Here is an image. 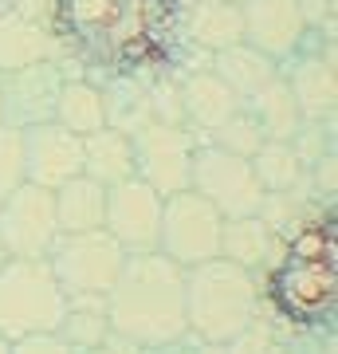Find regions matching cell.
Returning <instances> with one entry per match:
<instances>
[{"label": "cell", "mask_w": 338, "mask_h": 354, "mask_svg": "<svg viewBox=\"0 0 338 354\" xmlns=\"http://www.w3.org/2000/svg\"><path fill=\"white\" fill-rule=\"evenodd\" d=\"M48 28L67 79L169 75L185 44L181 0H51Z\"/></svg>", "instance_id": "cell-1"}, {"label": "cell", "mask_w": 338, "mask_h": 354, "mask_svg": "<svg viewBox=\"0 0 338 354\" xmlns=\"http://www.w3.org/2000/svg\"><path fill=\"white\" fill-rule=\"evenodd\" d=\"M111 351L138 354L146 346L181 342L185 323V272L162 252H134L122 260V272L106 291Z\"/></svg>", "instance_id": "cell-2"}, {"label": "cell", "mask_w": 338, "mask_h": 354, "mask_svg": "<svg viewBox=\"0 0 338 354\" xmlns=\"http://www.w3.org/2000/svg\"><path fill=\"white\" fill-rule=\"evenodd\" d=\"M267 288L279 307L276 327H335V209L330 213H303L295 225L276 236Z\"/></svg>", "instance_id": "cell-3"}, {"label": "cell", "mask_w": 338, "mask_h": 354, "mask_svg": "<svg viewBox=\"0 0 338 354\" xmlns=\"http://www.w3.org/2000/svg\"><path fill=\"white\" fill-rule=\"evenodd\" d=\"M263 291L248 268L205 260L185 268V323L193 342H228L260 315Z\"/></svg>", "instance_id": "cell-4"}, {"label": "cell", "mask_w": 338, "mask_h": 354, "mask_svg": "<svg viewBox=\"0 0 338 354\" xmlns=\"http://www.w3.org/2000/svg\"><path fill=\"white\" fill-rule=\"evenodd\" d=\"M67 315V295L59 291L48 260H4L0 264V339L16 342L28 335H48Z\"/></svg>", "instance_id": "cell-5"}, {"label": "cell", "mask_w": 338, "mask_h": 354, "mask_svg": "<svg viewBox=\"0 0 338 354\" xmlns=\"http://www.w3.org/2000/svg\"><path fill=\"white\" fill-rule=\"evenodd\" d=\"M122 244L106 228L95 232H59L48 252V268L67 299H106L122 272Z\"/></svg>", "instance_id": "cell-6"}, {"label": "cell", "mask_w": 338, "mask_h": 354, "mask_svg": "<svg viewBox=\"0 0 338 354\" xmlns=\"http://www.w3.org/2000/svg\"><path fill=\"white\" fill-rule=\"evenodd\" d=\"M189 189L205 197L216 213L232 221V216H256L263 205V189L256 181L248 158L220 150L213 142H197L193 165H189Z\"/></svg>", "instance_id": "cell-7"}, {"label": "cell", "mask_w": 338, "mask_h": 354, "mask_svg": "<svg viewBox=\"0 0 338 354\" xmlns=\"http://www.w3.org/2000/svg\"><path fill=\"white\" fill-rule=\"evenodd\" d=\"M220 228H225V216L205 197H197L193 189L173 193V197H165V209H162L158 252L165 260H173L181 272L197 268L205 260L220 256Z\"/></svg>", "instance_id": "cell-8"}, {"label": "cell", "mask_w": 338, "mask_h": 354, "mask_svg": "<svg viewBox=\"0 0 338 354\" xmlns=\"http://www.w3.org/2000/svg\"><path fill=\"white\" fill-rule=\"evenodd\" d=\"M55 236L59 225H55L51 189L24 181L0 201V248L8 260H48Z\"/></svg>", "instance_id": "cell-9"}, {"label": "cell", "mask_w": 338, "mask_h": 354, "mask_svg": "<svg viewBox=\"0 0 338 354\" xmlns=\"http://www.w3.org/2000/svg\"><path fill=\"white\" fill-rule=\"evenodd\" d=\"M130 142H134V177H142L162 197L189 189V165H193V150L200 142L189 127L150 122L138 134H130Z\"/></svg>", "instance_id": "cell-10"}, {"label": "cell", "mask_w": 338, "mask_h": 354, "mask_svg": "<svg viewBox=\"0 0 338 354\" xmlns=\"http://www.w3.org/2000/svg\"><path fill=\"white\" fill-rule=\"evenodd\" d=\"M279 75L295 95L303 122H335V39L307 32L279 64Z\"/></svg>", "instance_id": "cell-11"}, {"label": "cell", "mask_w": 338, "mask_h": 354, "mask_svg": "<svg viewBox=\"0 0 338 354\" xmlns=\"http://www.w3.org/2000/svg\"><path fill=\"white\" fill-rule=\"evenodd\" d=\"M165 197L150 189L142 177H126L106 189V213L102 228L122 244L126 256L134 252H158V228H162Z\"/></svg>", "instance_id": "cell-12"}, {"label": "cell", "mask_w": 338, "mask_h": 354, "mask_svg": "<svg viewBox=\"0 0 338 354\" xmlns=\"http://www.w3.org/2000/svg\"><path fill=\"white\" fill-rule=\"evenodd\" d=\"M63 79L67 75H63V67L55 64V59L20 67V71H4V75H0L4 127L28 130V127H39V122H51Z\"/></svg>", "instance_id": "cell-13"}, {"label": "cell", "mask_w": 338, "mask_h": 354, "mask_svg": "<svg viewBox=\"0 0 338 354\" xmlns=\"http://www.w3.org/2000/svg\"><path fill=\"white\" fill-rule=\"evenodd\" d=\"M20 146H24V181L39 189H59L63 181L83 174V138L59 122H39V127L20 130Z\"/></svg>", "instance_id": "cell-14"}, {"label": "cell", "mask_w": 338, "mask_h": 354, "mask_svg": "<svg viewBox=\"0 0 338 354\" xmlns=\"http://www.w3.org/2000/svg\"><path fill=\"white\" fill-rule=\"evenodd\" d=\"M240 16H244V44H252L276 64H283L307 36L299 0H244Z\"/></svg>", "instance_id": "cell-15"}, {"label": "cell", "mask_w": 338, "mask_h": 354, "mask_svg": "<svg viewBox=\"0 0 338 354\" xmlns=\"http://www.w3.org/2000/svg\"><path fill=\"white\" fill-rule=\"evenodd\" d=\"M177 91H181V122H185L200 142L209 138L228 114H236L244 102L228 91V83L213 71H197V75L177 79Z\"/></svg>", "instance_id": "cell-16"}, {"label": "cell", "mask_w": 338, "mask_h": 354, "mask_svg": "<svg viewBox=\"0 0 338 354\" xmlns=\"http://www.w3.org/2000/svg\"><path fill=\"white\" fill-rule=\"evenodd\" d=\"M48 59H59V44L48 24L24 20L16 12L0 16V75L32 64H48Z\"/></svg>", "instance_id": "cell-17"}, {"label": "cell", "mask_w": 338, "mask_h": 354, "mask_svg": "<svg viewBox=\"0 0 338 354\" xmlns=\"http://www.w3.org/2000/svg\"><path fill=\"white\" fill-rule=\"evenodd\" d=\"M244 39V16L240 4L228 0H193L185 4V44L200 51H225Z\"/></svg>", "instance_id": "cell-18"}, {"label": "cell", "mask_w": 338, "mask_h": 354, "mask_svg": "<svg viewBox=\"0 0 338 354\" xmlns=\"http://www.w3.org/2000/svg\"><path fill=\"white\" fill-rule=\"evenodd\" d=\"M51 205H55L59 232H95L102 228V213H106V185L79 174L51 193Z\"/></svg>", "instance_id": "cell-19"}, {"label": "cell", "mask_w": 338, "mask_h": 354, "mask_svg": "<svg viewBox=\"0 0 338 354\" xmlns=\"http://www.w3.org/2000/svg\"><path fill=\"white\" fill-rule=\"evenodd\" d=\"M209 71L225 79L228 91L244 102V99H252L263 83H272V79L279 75V64H276V59H267L263 51H256L252 44L240 39V44H232V48H225V51H213Z\"/></svg>", "instance_id": "cell-20"}, {"label": "cell", "mask_w": 338, "mask_h": 354, "mask_svg": "<svg viewBox=\"0 0 338 354\" xmlns=\"http://www.w3.org/2000/svg\"><path fill=\"white\" fill-rule=\"evenodd\" d=\"M83 174L99 185H118L126 177H134V142L122 130L102 127L83 138Z\"/></svg>", "instance_id": "cell-21"}, {"label": "cell", "mask_w": 338, "mask_h": 354, "mask_svg": "<svg viewBox=\"0 0 338 354\" xmlns=\"http://www.w3.org/2000/svg\"><path fill=\"white\" fill-rule=\"evenodd\" d=\"M146 83H150V79H134V75L99 79L102 111H106V127H111V130L138 134L142 127H150V122H153L150 91H146Z\"/></svg>", "instance_id": "cell-22"}, {"label": "cell", "mask_w": 338, "mask_h": 354, "mask_svg": "<svg viewBox=\"0 0 338 354\" xmlns=\"http://www.w3.org/2000/svg\"><path fill=\"white\" fill-rule=\"evenodd\" d=\"M244 111L256 118V127L263 130V138L272 142H291L303 127V114L295 106V95L283 83V75H276L272 83H263L252 99H244Z\"/></svg>", "instance_id": "cell-23"}, {"label": "cell", "mask_w": 338, "mask_h": 354, "mask_svg": "<svg viewBox=\"0 0 338 354\" xmlns=\"http://www.w3.org/2000/svg\"><path fill=\"white\" fill-rule=\"evenodd\" d=\"M272 248H276V232L260 216H232L220 228V260L248 268L252 276L272 260Z\"/></svg>", "instance_id": "cell-24"}, {"label": "cell", "mask_w": 338, "mask_h": 354, "mask_svg": "<svg viewBox=\"0 0 338 354\" xmlns=\"http://www.w3.org/2000/svg\"><path fill=\"white\" fill-rule=\"evenodd\" d=\"M51 122H59L63 130H71L75 138H87V134L102 130L106 127V111H102L99 83H91V79H63Z\"/></svg>", "instance_id": "cell-25"}, {"label": "cell", "mask_w": 338, "mask_h": 354, "mask_svg": "<svg viewBox=\"0 0 338 354\" xmlns=\"http://www.w3.org/2000/svg\"><path fill=\"white\" fill-rule=\"evenodd\" d=\"M75 354L102 351L111 342V323H106V299H67V315L55 327Z\"/></svg>", "instance_id": "cell-26"}, {"label": "cell", "mask_w": 338, "mask_h": 354, "mask_svg": "<svg viewBox=\"0 0 338 354\" xmlns=\"http://www.w3.org/2000/svg\"><path fill=\"white\" fill-rule=\"evenodd\" d=\"M248 162H252V169H256V181H260L263 193H291L303 177V162H299V153L291 150V142L267 138Z\"/></svg>", "instance_id": "cell-27"}, {"label": "cell", "mask_w": 338, "mask_h": 354, "mask_svg": "<svg viewBox=\"0 0 338 354\" xmlns=\"http://www.w3.org/2000/svg\"><path fill=\"white\" fill-rule=\"evenodd\" d=\"M205 142H213V146H220V150H228V153H236V158H252V153L260 150L267 138H263V130L256 127V118L240 106V111L228 114L225 122H220V127H216Z\"/></svg>", "instance_id": "cell-28"}, {"label": "cell", "mask_w": 338, "mask_h": 354, "mask_svg": "<svg viewBox=\"0 0 338 354\" xmlns=\"http://www.w3.org/2000/svg\"><path fill=\"white\" fill-rule=\"evenodd\" d=\"M24 185V146H20V130L0 127V201Z\"/></svg>", "instance_id": "cell-29"}, {"label": "cell", "mask_w": 338, "mask_h": 354, "mask_svg": "<svg viewBox=\"0 0 338 354\" xmlns=\"http://www.w3.org/2000/svg\"><path fill=\"white\" fill-rule=\"evenodd\" d=\"M279 339L288 354H335V327H291Z\"/></svg>", "instance_id": "cell-30"}, {"label": "cell", "mask_w": 338, "mask_h": 354, "mask_svg": "<svg viewBox=\"0 0 338 354\" xmlns=\"http://www.w3.org/2000/svg\"><path fill=\"white\" fill-rule=\"evenodd\" d=\"M272 339H276V327L256 315L240 335H232V339L225 342V354H263V346H267Z\"/></svg>", "instance_id": "cell-31"}, {"label": "cell", "mask_w": 338, "mask_h": 354, "mask_svg": "<svg viewBox=\"0 0 338 354\" xmlns=\"http://www.w3.org/2000/svg\"><path fill=\"white\" fill-rule=\"evenodd\" d=\"M299 16L311 36L335 39V0H299Z\"/></svg>", "instance_id": "cell-32"}, {"label": "cell", "mask_w": 338, "mask_h": 354, "mask_svg": "<svg viewBox=\"0 0 338 354\" xmlns=\"http://www.w3.org/2000/svg\"><path fill=\"white\" fill-rule=\"evenodd\" d=\"M8 354H75V351H71L55 330H48V335H28V339H16L12 346H8Z\"/></svg>", "instance_id": "cell-33"}, {"label": "cell", "mask_w": 338, "mask_h": 354, "mask_svg": "<svg viewBox=\"0 0 338 354\" xmlns=\"http://www.w3.org/2000/svg\"><path fill=\"white\" fill-rule=\"evenodd\" d=\"M48 8L51 0H8V12L24 16V20H39V24H48Z\"/></svg>", "instance_id": "cell-34"}, {"label": "cell", "mask_w": 338, "mask_h": 354, "mask_svg": "<svg viewBox=\"0 0 338 354\" xmlns=\"http://www.w3.org/2000/svg\"><path fill=\"white\" fill-rule=\"evenodd\" d=\"M138 354H193V339H181V342H165V346H146V351Z\"/></svg>", "instance_id": "cell-35"}, {"label": "cell", "mask_w": 338, "mask_h": 354, "mask_svg": "<svg viewBox=\"0 0 338 354\" xmlns=\"http://www.w3.org/2000/svg\"><path fill=\"white\" fill-rule=\"evenodd\" d=\"M193 354H225V342H193Z\"/></svg>", "instance_id": "cell-36"}, {"label": "cell", "mask_w": 338, "mask_h": 354, "mask_svg": "<svg viewBox=\"0 0 338 354\" xmlns=\"http://www.w3.org/2000/svg\"><path fill=\"white\" fill-rule=\"evenodd\" d=\"M263 354H288V351H283V339H272L267 346H263Z\"/></svg>", "instance_id": "cell-37"}, {"label": "cell", "mask_w": 338, "mask_h": 354, "mask_svg": "<svg viewBox=\"0 0 338 354\" xmlns=\"http://www.w3.org/2000/svg\"><path fill=\"white\" fill-rule=\"evenodd\" d=\"M91 354H122V351H111V346H102V351H91Z\"/></svg>", "instance_id": "cell-38"}, {"label": "cell", "mask_w": 338, "mask_h": 354, "mask_svg": "<svg viewBox=\"0 0 338 354\" xmlns=\"http://www.w3.org/2000/svg\"><path fill=\"white\" fill-rule=\"evenodd\" d=\"M8 346H12V342H4V339H0V354H8Z\"/></svg>", "instance_id": "cell-39"}, {"label": "cell", "mask_w": 338, "mask_h": 354, "mask_svg": "<svg viewBox=\"0 0 338 354\" xmlns=\"http://www.w3.org/2000/svg\"><path fill=\"white\" fill-rule=\"evenodd\" d=\"M4 12H8V0H0V16H4Z\"/></svg>", "instance_id": "cell-40"}, {"label": "cell", "mask_w": 338, "mask_h": 354, "mask_svg": "<svg viewBox=\"0 0 338 354\" xmlns=\"http://www.w3.org/2000/svg\"><path fill=\"white\" fill-rule=\"evenodd\" d=\"M0 127H4V106H0Z\"/></svg>", "instance_id": "cell-41"}, {"label": "cell", "mask_w": 338, "mask_h": 354, "mask_svg": "<svg viewBox=\"0 0 338 354\" xmlns=\"http://www.w3.org/2000/svg\"><path fill=\"white\" fill-rule=\"evenodd\" d=\"M4 260H8V256H4V248H0V264H4Z\"/></svg>", "instance_id": "cell-42"}, {"label": "cell", "mask_w": 338, "mask_h": 354, "mask_svg": "<svg viewBox=\"0 0 338 354\" xmlns=\"http://www.w3.org/2000/svg\"><path fill=\"white\" fill-rule=\"evenodd\" d=\"M228 4H244V0H228Z\"/></svg>", "instance_id": "cell-43"}]
</instances>
